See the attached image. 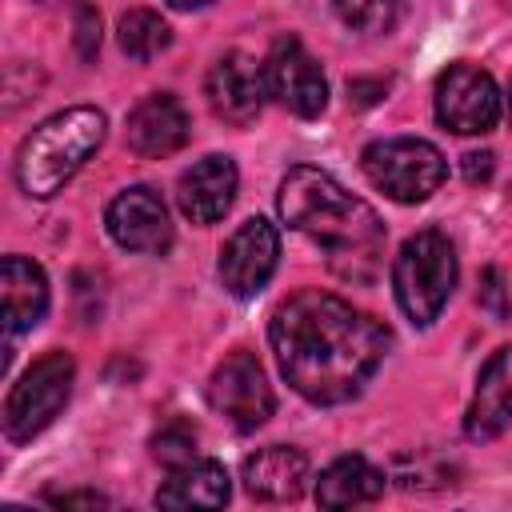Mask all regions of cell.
Listing matches in <instances>:
<instances>
[{
    "label": "cell",
    "mask_w": 512,
    "mask_h": 512,
    "mask_svg": "<svg viewBox=\"0 0 512 512\" xmlns=\"http://www.w3.org/2000/svg\"><path fill=\"white\" fill-rule=\"evenodd\" d=\"M268 344L280 376L308 404H344L364 392L380 368L392 332L324 288H300L276 304Z\"/></svg>",
    "instance_id": "obj_1"
},
{
    "label": "cell",
    "mask_w": 512,
    "mask_h": 512,
    "mask_svg": "<svg viewBox=\"0 0 512 512\" xmlns=\"http://www.w3.org/2000/svg\"><path fill=\"white\" fill-rule=\"evenodd\" d=\"M280 220L316 240L328 252V264L344 280H372L384 252V220L360 196H352L336 176L296 164L284 172L276 192Z\"/></svg>",
    "instance_id": "obj_2"
},
{
    "label": "cell",
    "mask_w": 512,
    "mask_h": 512,
    "mask_svg": "<svg viewBox=\"0 0 512 512\" xmlns=\"http://www.w3.org/2000/svg\"><path fill=\"white\" fill-rule=\"evenodd\" d=\"M108 120L92 104H72L40 120L16 152V184L32 200H52L104 144Z\"/></svg>",
    "instance_id": "obj_3"
},
{
    "label": "cell",
    "mask_w": 512,
    "mask_h": 512,
    "mask_svg": "<svg viewBox=\"0 0 512 512\" xmlns=\"http://www.w3.org/2000/svg\"><path fill=\"white\" fill-rule=\"evenodd\" d=\"M456 288V248L440 228H420L416 236H408L392 260V292L400 312L416 324L428 328L448 296Z\"/></svg>",
    "instance_id": "obj_4"
},
{
    "label": "cell",
    "mask_w": 512,
    "mask_h": 512,
    "mask_svg": "<svg viewBox=\"0 0 512 512\" xmlns=\"http://www.w3.org/2000/svg\"><path fill=\"white\" fill-rule=\"evenodd\" d=\"M360 168L376 192L396 204H424L448 180V160L432 140L384 136L360 152Z\"/></svg>",
    "instance_id": "obj_5"
},
{
    "label": "cell",
    "mask_w": 512,
    "mask_h": 512,
    "mask_svg": "<svg viewBox=\"0 0 512 512\" xmlns=\"http://www.w3.org/2000/svg\"><path fill=\"white\" fill-rule=\"evenodd\" d=\"M72 380H76V364L68 352L52 348L44 352L8 392L4 400V436L8 444H28L32 436H40L60 408L72 396Z\"/></svg>",
    "instance_id": "obj_6"
},
{
    "label": "cell",
    "mask_w": 512,
    "mask_h": 512,
    "mask_svg": "<svg viewBox=\"0 0 512 512\" xmlns=\"http://www.w3.org/2000/svg\"><path fill=\"white\" fill-rule=\"evenodd\" d=\"M208 404L236 432H256L276 412V396H272L264 364L244 348L228 352L208 376Z\"/></svg>",
    "instance_id": "obj_7"
},
{
    "label": "cell",
    "mask_w": 512,
    "mask_h": 512,
    "mask_svg": "<svg viewBox=\"0 0 512 512\" xmlns=\"http://www.w3.org/2000/svg\"><path fill=\"white\" fill-rule=\"evenodd\" d=\"M436 120L456 136H484L500 120V88L492 72L456 60L436 76Z\"/></svg>",
    "instance_id": "obj_8"
},
{
    "label": "cell",
    "mask_w": 512,
    "mask_h": 512,
    "mask_svg": "<svg viewBox=\"0 0 512 512\" xmlns=\"http://www.w3.org/2000/svg\"><path fill=\"white\" fill-rule=\"evenodd\" d=\"M276 264H280V232H276V224H268L264 216H248L224 240L220 260H216V276H220V288L228 296L252 300L272 280Z\"/></svg>",
    "instance_id": "obj_9"
},
{
    "label": "cell",
    "mask_w": 512,
    "mask_h": 512,
    "mask_svg": "<svg viewBox=\"0 0 512 512\" xmlns=\"http://www.w3.org/2000/svg\"><path fill=\"white\" fill-rule=\"evenodd\" d=\"M264 76H268V96H276V104H284L292 116L316 120L328 108V80L320 72V60L304 48L300 36H280L268 48Z\"/></svg>",
    "instance_id": "obj_10"
},
{
    "label": "cell",
    "mask_w": 512,
    "mask_h": 512,
    "mask_svg": "<svg viewBox=\"0 0 512 512\" xmlns=\"http://www.w3.org/2000/svg\"><path fill=\"white\" fill-rule=\"evenodd\" d=\"M104 228H108V236L124 252L164 256L172 248V216H168V204L148 184H132V188L116 192L112 204H108V212H104Z\"/></svg>",
    "instance_id": "obj_11"
},
{
    "label": "cell",
    "mask_w": 512,
    "mask_h": 512,
    "mask_svg": "<svg viewBox=\"0 0 512 512\" xmlns=\"http://www.w3.org/2000/svg\"><path fill=\"white\" fill-rule=\"evenodd\" d=\"M204 96H208V108L232 124V128H248L260 112H264V100H268V76H264V64L252 60L248 52H228L220 56L208 76H204Z\"/></svg>",
    "instance_id": "obj_12"
},
{
    "label": "cell",
    "mask_w": 512,
    "mask_h": 512,
    "mask_svg": "<svg viewBox=\"0 0 512 512\" xmlns=\"http://www.w3.org/2000/svg\"><path fill=\"white\" fill-rule=\"evenodd\" d=\"M192 136V120H188V108L180 104V96L172 92H152L144 96L132 112H128V124H124V140L136 156L144 160H164L172 152H180Z\"/></svg>",
    "instance_id": "obj_13"
},
{
    "label": "cell",
    "mask_w": 512,
    "mask_h": 512,
    "mask_svg": "<svg viewBox=\"0 0 512 512\" xmlns=\"http://www.w3.org/2000/svg\"><path fill=\"white\" fill-rule=\"evenodd\" d=\"M236 188H240L236 160L212 152V156H200L192 168L180 172V180H176V204H180V212L192 224H216L232 208Z\"/></svg>",
    "instance_id": "obj_14"
},
{
    "label": "cell",
    "mask_w": 512,
    "mask_h": 512,
    "mask_svg": "<svg viewBox=\"0 0 512 512\" xmlns=\"http://www.w3.org/2000/svg\"><path fill=\"white\" fill-rule=\"evenodd\" d=\"M512 424V344L492 352L488 364L476 376V392L464 412V436L468 440H492Z\"/></svg>",
    "instance_id": "obj_15"
},
{
    "label": "cell",
    "mask_w": 512,
    "mask_h": 512,
    "mask_svg": "<svg viewBox=\"0 0 512 512\" xmlns=\"http://www.w3.org/2000/svg\"><path fill=\"white\" fill-rule=\"evenodd\" d=\"M244 492L252 500H264V504H292L304 496L308 488V456L300 448H284V444H272V448H260L244 460Z\"/></svg>",
    "instance_id": "obj_16"
},
{
    "label": "cell",
    "mask_w": 512,
    "mask_h": 512,
    "mask_svg": "<svg viewBox=\"0 0 512 512\" xmlns=\"http://www.w3.org/2000/svg\"><path fill=\"white\" fill-rule=\"evenodd\" d=\"M0 300H4V332H32L48 312V276L28 256H4L0 268Z\"/></svg>",
    "instance_id": "obj_17"
},
{
    "label": "cell",
    "mask_w": 512,
    "mask_h": 512,
    "mask_svg": "<svg viewBox=\"0 0 512 512\" xmlns=\"http://www.w3.org/2000/svg\"><path fill=\"white\" fill-rule=\"evenodd\" d=\"M228 472L220 460L192 456L168 472V480L156 488V508H220L228 504Z\"/></svg>",
    "instance_id": "obj_18"
},
{
    "label": "cell",
    "mask_w": 512,
    "mask_h": 512,
    "mask_svg": "<svg viewBox=\"0 0 512 512\" xmlns=\"http://www.w3.org/2000/svg\"><path fill=\"white\" fill-rule=\"evenodd\" d=\"M388 476L364 460V456H340L332 460L320 480H316V504L320 508H352V504H372L384 496Z\"/></svg>",
    "instance_id": "obj_19"
},
{
    "label": "cell",
    "mask_w": 512,
    "mask_h": 512,
    "mask_svg": "<svg viewBox=\"0 0 512 512\" xmlns=\"http://www.w3.org/2000/svg\"><path fill=\"white\" fill-rule=\"evenodd\" d=\"M116 40H120V52L132 56V60H156L160 52H168L172 44V28L160 12L152 8H128L116 24Z\"/></svg>",
    "instance_id": "obj_20"
},
{
    "label": "cell",
    "mask_w": 512,
    "mask_h": 512,
    "mask_svg": "<svg viewBox=\"0 0 512 512\" xmlns=\"http://www.w3.org/2000/svg\"><path fill=\"white\" fill-rule=\"evenodd\" d=\"M332 8L348 28L380 36V32H392V24L404 12V0H332Z\"/></svg>",
    "instance_id": "obj_21"
},
{
    "label": "cell",
    "mask_w": 512,
    "mask_h": 512,
    "mask_svg": "<svg viewBox=\"0 0 512 512\" xmlns=\"http://www.w3.org/2000/svg\"><path fill=\"white\" fill-rule=\"evenodd\" d=\"M152 456H156L160 464H168V468L192 460V456H196V432H192L188 424H180V420L164 424V428L152 436Z\"/></svg>",
    "instance_id": "obj_22"
},
{
    "label": "cell",
    "mask_w": 512,
    "mask_h": 512,
    "mask_svg": "<svg viewBox=\"0 0 512 512\" xmlns=\"http://www.w3.org/2000/svg\"><path fill=\"white\" fill-rule=\"evenodd\" d=\"M72 40H76V52L80 60H96L100 52V12L92 4H76L72 8Z\"/></svg>",
    "instance_id": "obj_23"
},
{
    "label": "cell",
    "mask_w": 512,
    "mask_h": 512,
    "mask_svg": "<svg viewBox=\"0 0 512 512\" xmlns=\"http://www.w3.org/2000/svg\"><path fill=\"white\" fill-rule=\"evenodd\" d=\"M480 308H488L496 320H504L508 316V296H504V276L496 272V268H488L484 276H480Z\"/></svg>",
    "instance_id": "obj_24"
},
{
    "label": "cell",
    "mask_w": 512,
    "mask_h": 512,
    "mask_svg": "<svg viewBox=\"0 0 512 512\" xmlns=\"http://www.w3.org/2000/svg\"><path fill=\"white\" fill-rule=\"evenodd\" d=\"M492 168H496V156L492 152H464V180L468 184L492 180Z\"/></svg>",
    "instance_id": "obj_25"
},
{
    "label": "cell",
    "mask_w": 512,
    "mask_h": 512,
    "mask_svg": "<svg viewBox=\"0 0 512 512\" xmlns=\"http://www.w3.org/2000/svg\"><path fill=\"white\" fill-rule=\"evenodd\" d=\"M52 504H60V508H100V504H108V496H100V492H60V496H48Z\"/></svg>",
    "instance_id": "obj_26"
},
{
    "label": "cell",
    "mask_w": 512,
    "mask_h": 512,
    "mask_svg": "<svg viewBox=\"0 0 512 512\" xmlns=\"http://www.w3.org/2000/svg\"><path fill=\"white\" fill-rule=\"evenodd\" d=\"M384 96V84L376 80V84H368V80H348V100L352 104H372V100H380Z\"/></svg>",
    "instance_id": "obj_27"
},
{
    "label": "cell",
    "mask_w": 512,
    "mask_h": 512,
    "mask_svg": "<svg viewBox=\"0 0 512 512\" xmlns=\"http://www.w3.org/2000/svg\"><path fill=\"white\" fill-rule=\"evenodd\" d=\"M168 8H176V12H196V8H208V4H216V0H164Z\"/></svg>",
    "instance_id": "obj_28"
},
{
    "label": "cell",
    "mask_w": 512,
    "mask_h": 512,
    "mask_svg": "<svg viewBox=\"0 0 512 512\" xmlns=\"http://www.w3.org/2000/svg\"><path fill=\"white\" fill-rule=\"evenodd\" d=\"M508 112H512V80H508Z\"/></svg>",
    "instance_id": "obj_29"
}]
</instances>
